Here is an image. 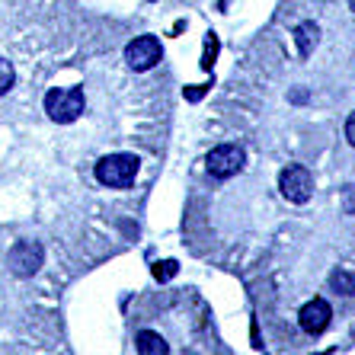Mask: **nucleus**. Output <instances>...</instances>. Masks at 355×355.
I'll return each instance as SVG.
<instances>
[{
	"instance_id": "f257e3e1",
	"label": "nucleus",
	"mask_w": 355,
	"mask_h": 355,
	"mask_svg": "<svg viewBox=\"0 0 355 355\" xmlns=\"http://www.w3.org/2000/svg\"><path fill=\"white\" fill-rule=\"evenodd\" d=\"M141 160L135 154H106L96 164V180L109 189H128L138 176Z\"/></svg>"
},
{
	"instance_id": "f03ea898",
	"label": "nucleus",
	"mask_w": 355,
	"mask_h": 355,
	"mask_svg": "<svg viewBox=\"0 0 355 355\" xmlns=\"http://www.w3.org/2000/svg\"><path fill=\"white\" fill-rule=\"evenodd\" d=\"M83 106H87V99H83L80 87H55L45 93V112L58 125H71L74 119H80Z\"/></svg>"
},
{
	"instance_id": "7ed1b4c3",
	"label": "nucleus",
	"mask_w": 355,
	"mask_h": 355,
	"mask_svg": "<svg viewBox=\"0 0 355 355\" xmlns=\"http://www.w3.org/2000/svg\"><path fill=\"white\" fill-rule=\"evenodd\" d=\"M279 189H282V196L288 198V202L304 205L307 198L314 196V176H311L307 166L291 164V166H285V170L279 173Z\"/></svg>"
},
{
	"instance_id": "20e7f679",
	"label": "nucleus",
	"mask_w": 355,
	"mask_h": 355,
	"mask_svg": "<svg viewBox=\"0 0 355 355\" xmlns=\"http://www.w3.org/2000/svg\"><path fill=\"white\" fill-rule=\"evenodd\" d=\"M205 166H208V173L218 176V180H231V176H237L247 166V154L237 144H218L215 150H208Z\"/></svg>"
},
{
	"instance_id": "39448f33",
	"label": "nucleus",
	"mask_w": 355,
	"mask_h": 355,
	"mask_svg": "<svg viewBox=\"0 0 355 355\" xmlns=\"http://www.w3.org/2000/svg\"><path fill=\"white\" fill-rule=\"evenodd\" d=\"M42 259H45V253H42V247L35 240H19V243H13L7 253V266L17 279H33V275L39 272Z\"/></svg>"
},
{
	"instance_id": "423d86ee",
	"label": "nucleus",
	"mask_w": 355,
	"mask_h": 355,
	"mask_svg": "<svg viewBox=\"0 0 355 355\" xmlns=\"http://www.w3.org/2000/svg\"><path fill=\"white\" fill-rule=\"evenodd\" d=\"M160 58H164V45L157 35H138L135 42L125 45V61L132 71H150Z\"/></svg>"
},
{
	"instance_id": "0eeeda50",
	"label": "nucleus",
	"mask_w": 355,
	"mask_h": 355,
	"mask_svg": "<svg viewBox=\"0 0 355 355\" xmlns=\"http://www.w3.org/2000/svg\"><path fill=\"white\" fill-rule=\"evenodd\" d=\"M333 320V307L330 301H323V297H314V301H307L301 307V314H297V323H301V330L311 333V336H320Z\"/></svg>"
},
{
	"instance_id": "6e6552de",
	"label": "nucleus",
	"mask_w": 355,
	"mask_h": 355,
	"mask_svg": "<svg viewBox=\"0 0 355 355\" xmlns=\"http://www.w3.org/2000/svg\"><path fill=\"white\" fill-rule=\"evenodd\" d=\"M135 346H138V352H144V355H164V352H170L166 339L160 336V333H150V330H141L138 339H135Z\"/></svg>"
},
{
	"instance_id": "1a4fd4ad",
	"label": "nucleus",
	"mask_w": 355,
	"mask_h": 355,
	"mask_svg": "<svg viewBox=\"0 0 355 355\" xmlns=\"http://www.w3.org/2000/svg\"><path fill=\"white\" fill-rule=\"evenodd\" d=\"M295 35H297V51H301V55L307 58V55H311V49L317 45V35H320V29H317L314 23H301Z\"/></svg>"
},
{
	"instance_id": "9d476101",
	"label": "nucleus",
	"mask_w": 355,
	"mask_h": 355,
	"mask_svg": "<svg viewBox=\"0 0 355 355\" xmlns=\"http://www.w3.org/2000/svg\"><path fill=\"white\" fill-rule=\"evenodd\" d=\"M330 288L336 291V295H355V275L346 272V269H333L330 272Z\"/></svg>"
},
{
	"instance_id": "9b49d317",
	"label": "nucleus",
	"mask_w": 355,
	"mask_h": 355,
	"mask_svg": "<svg viewBox=\"0 0 355 355\" xmlns=\"http://www.w3.org/2000/svg\"><path fill=\"white\" fill-rule=\"evenodd\" d=\"M13 83H17V71H13L10 61L0 58V96H7V93L13 90Z\"/></svg>"
},
{
	"instance_id": "f8f14e48",
	"label": "nucleus",
	"mask_w": 355,
	"mask_h": 355,
	"mask_svg": "<svg viewBox=\"0 0 355 355\" xmlns=\"http://www.w3.org/2000/svg\"><path fill=\"white\" fill-rule=\"evenodd\" d=\"M176 272H180V266H176L173 259H164V263H157V266H154V279H160V282L173 279Z\"/></svg>"
},
{
	"instance_id": "ddd939ff",
	"label": "nucleus",
	"mask_w": 355,
	"mask_h": 355,
	"mask_svg": "<svg viewBox=\"0 0 355 355\" xmlns=\"http://www.w3.org/2000/svg\"><path fill=\"white\" fill-rule=\"evenodd\" d=\"M346 138H349V144H355V112L349 116V122H346Z\"/></svg>"
},
{
	"instance_id": "4468645a",
	"label": "nucleus",
	"mask_w": 355,
	"mask_h": 355,
	"mask_svg": "<svg viewBox=\"0 0 355 355\" xmlns=\"http://www.w3.org/2000/svg\"><path fill=\"white\" fill-rule=\"evenodd\" d=\"M352 10H355V0H352Z\"/></svg>"
}]
</instances>
